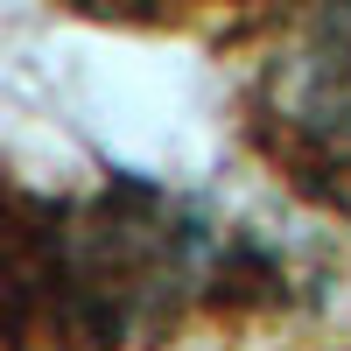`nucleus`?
<instances>
[{
	"label": "nucleus",
	"instance_id": "nucleus-1",
	"mask_svg": "<svg viewBox=\"0 0 351 351\" xmlns=\"http://www.w3.org/2000/svg\"><path fill=\"white\" fill-rule=\"evenodd\" d=\"M232 295H253V253L155 183H99L71 197L14 190V351H155L197 309Z\"/></svg>",
	"mask_w": 351,
	"mask_h": 351
},
{
	"label": "nucleus",
	"instance_id": "nucleus-2",
	"mask_svg": "<svg viewBox=\"0 0 351 351\" xmlns=\"http://www.w3.org/2000/svg\"><path fill=\"white\" fill-rule=\"evenodd\" d=\"M239 112L246 141L288 190L351 211V8L274 21Z\"/></svg>",
	"mask_w": 351,
	"mask_h": 351
}]
</instances>
